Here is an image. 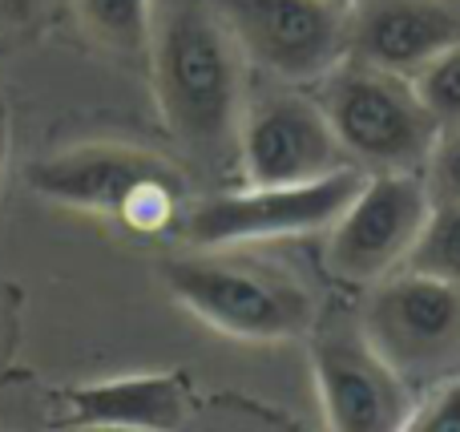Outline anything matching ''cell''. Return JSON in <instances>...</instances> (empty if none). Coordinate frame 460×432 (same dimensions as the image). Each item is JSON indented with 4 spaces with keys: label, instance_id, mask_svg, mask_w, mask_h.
<instances>
[{
    "label": "cell",
    "instance_id": "obj_7",
    "mask_svg": "<svg viewBox=\"0 0 460 432\" xmlns=\"http://www.w3.org/2000/svg\"><path fill=\"white\" fill-rule=\"evenodd\" d=\"M432 210L420 174H372L327 226V271L348 287H372L408 263Z\"/></svg>",
    "mask_w": 460,
    "mask_h": 432
},
{
    "label": "cell",
    "instance_id": "obj_21",
    "mask_svg": "<svg viewBox=\"0 0 460 432\" xmlns=\"http://www.w3.org/2000/svg\"><path fill=\"white\" fill-rule=\"evenodd\" d=\"M8 295H13V291H8V287H0V320H4V315H13V312H8V304H13V299H8Z\"/></svg>",
    "mask_w": 460,
    "mask_h": 432
},
{
    "label": "cell",
    "instance_id": "obj_12",
    "mask_svg": "<svg viewBox=\"0 0 460 432\" xmlns=\"http://www.w3.org/2000/svg\"><path fill=\"white\" fill-rule=\"evenodd\" d=\"M194 384L186 372H142L73 384L49 396V420L69 425H113L146 432H178L190 420Z\"/></svg>",
    "mask_w": 460,
    "mask_h": 432
},
{
    "label": "cell",
    "instance_id": "obj_22",
    "mask_svg": "<svg viewBox=\"0 0 460 432\" xmlns=\"http://www.w3.org/2000/svg\"><path fill=\"white\" fill-rule=\"evenodd\" d=\"M332 4H343V8H351V4H356V0H332Z\"/></svg>",
    "mask_w": 460,
    "mask_h": 432
},
{
    "label": "cell",
    "instance_id": "obj_10",
    "mask_svg": "<svg viewBox=\"0 0 460 432\" xmlns=\"http://www.w3.org/2000/svg\"><path fill=\"white\" fill-rule=\"evenodd\" d=\"M234 162L246 186L315 182L348 166L323 105L303 93H267L246 101Z\"/></svg>",
    "mask_w": 460,
    "mask_h": 432
},
{
    "label": "cell",
    "instance_id": "obj_1",
    "mask_svg": "<svg viewBox=\"0 0 460 432\" xmlns=\"http://www.w3.org/2000/svg\"><path fill=\"white\" fill-rule=\"evenodd\" d=\"M146 69L170 137L202 166L234 158L246 57L210 0H154Z\"/></svg>",
    "mask_w": 460,
    "mask_h": 432
},
{
    "label": "cell",
    "instance_id": "obj_3",
    "mask_svg": "<svg viewBox=\"0 0 460 432\" xmlns=\"http://www.w3.org/2000/svg\"><path fill=\"white\" fill-rule=\"evenodd\" d=\"M170 299L199 323L243 344H291L311 331L315 299L299 279L230 251L170 255L158 267Z\"/></svg>",
    "mask_w": 460,
    "mask_h": 432
},
{
    "label": "cell",
    "instance_id": "obj_19",
    "mask_svg": "<svg viewBox=\"0 0 460 432\" xmlns=\"http://www.w3.org/2000/svg\"><path fill=\"white\" fill-rule=\"evenodd\" d=\"M8 158H13V110L0 89V198H4V178H8Z\"/></svg>",
    "mask_w": 460,
    "mask_h": 432
},
{
    "label": "cell",
    "instance_id": "obj_17",
    "mask_svg": "<svg viewBox=\"0 0 460 432\" xmlns=\"http://www.w3.org/2000/svg\"><path fill=\"white\" fill-rule=\"evenodd\" d=\"M429 194L432 202H460V126L440 129L429 158Z\"/></svg>",
    "mask_w": 460,
    "mask_h": 432
},
{
    "label": "cell",
    "instance_id": "obj_8",
    "mask_svg": "<svg viewBox=\"0 0 460 432\" xmlns=\"http://www.w3.org/2000/svg\"><path fill=\"white\" fill-rule=\"evenodd\" d=\"M246 61L287 85L323 81L348 57V8L332 0H210Z\"/></svg>",
    "mask_w": 460,
    "mask_h": 432
},
{
    "label": "cell",
    "instance_id": "obj_5",
    "mask_svg": "<svg viewBox=\"0 0 460 432\" xmlns=\"http://www.w3.org/2000/svg\"><path fill=\"white\" fill-rule=\"evenodd\" d=\"M359 182L364 174L356 166H343L315 182L238 186V190L190 202L178 223V234L199 251H234L251 247V242L319 234L343 215Z\"/></svg>",
    "mask_w": 460,
    "mask_h": 432
},
{
    "label": "cell",
    "instance_id": "obj_20",
    "mask_svg": "<svg viewBox=\"0 0 460 432\" xmlns=\"http://www.w3.org/2000/svg\"><path fill=\"white\" fill-rule=\"evenodd\" d=\"M57 432H146V428H113V425H69Z\"/></svg>",
    "mask_w": 460,
    "mask_h": 432
},
{
    "label": "cell",
    "instance_id": "obj_6",
    "mask_svg": "<svg viewBox=\"0 0 460 432\" xmlns=\"http://www.w3.org/2000/svg\"><path fill=\"white\" fill-rule=\"evenodd\" d=\"M307 360L332 432H400L412 417L408 376L376 352L356 315L311 323Z\"/></svg>",
    "mask_w": 460,
    "mask_h": 432
},
{
    "label": "cell",
    "instance_id": "obj_18",
    "mask_svg": "<svg viewBox=\"0 0 460 432\" xmlns=\"http://www.w3.org/2000/svg\"><path fill=\"white\" fill-rule=\"evenodd\" d=\"M53 0H0V32H29L45 21Z\"/></svg>",
    "mask_w": 460,
    "mask_h": 432
},
{
    "label": "cell",
    "instance_id": "obj_14",
    "mask_svg": "<svg viewBox=\"0 0 460 432\" xmlns=\"http://www.w3.org/2000/svg\"><path fill=\"white\" fill-rule=\"evenodd\" d=\"M404 267L460 287V202H432L429 223Z\"/></svg>",
    "mask_w": 460,
    "mask_h": 432
},
{
    "label": "cell",
    "instance_id": "obj_16",
    "mask_svg": "<svg viewBox=\"0 0 460 432\" xmlns=\"http://www.w3.org/2000/svg\"><path fill=\"white\" fill-rule=\"evenodd\" d=\"M400 432H460V376L445 380L424 401H416L412 417Z\"/></svg>",
    "mask_w": 460,
    "mask_h": 432
},
{
    "label": "cell",
    "instance_id": "obj_4",
    "mask_svg": "<svg viewBox=\"0 0 460 432\" xmlns=\"http://www.w3.org/2000/svg\"><path fill=\"white\" fill-rule=\"evenodd\" d=\"M319 105L348 162L367 166L372 174H416L429 166L440 137V121L416 93L412 77L376 69L356 57H343L323 77Z\"/></svg>",
    "mask_w": 460,
    "mask_h": 432
},
{
    "label": "cell",
    "instance_id": "obj_11",
    "mask_svg": "<svg viewBox=\"0 0 460 432\" xmlns=\"http://www.w3.org/2000/svg\"><path fill=\"white\" fill-rule=\"evenodd\" d=\"M456 40V0H356L348 13V57L400 77H416Z\"/></svg>",
    "mask_w": 460,
    "mask_h": 432
},
{
    "label": "cell",
    "instance_id": "obj_13",
    "mask_svg": "<svg viewBox=\"0 0 460 432\" xmlns=\"http://www.w3.org/2000/svg\"><path fill=\"white\" fill-rule=\"evenodd\" d=\"M81 37L121 65H142L150 48L154 0H69Z\"/></svg>",
    "mask_w": 460,
    "mask_h": 432
},
{
    "label": "cell",
    "instance_id": "obj_2",
    "mask_svg": "<svg viewBox=\"0 0 460 432\" xmlns=\"http://www.w3.org/2000/svg\"><path fill=\"white\" fill-rule=\"evenodd\" d=\"M29 186L45 202L126 226L166 234L190 207L186 174L170 158L126 142H81L29 166Z\"/></svg>",
    "mask_w": 460,
    "mask_h": 432
},
{
    "label": "cell",
    "instance_id": "obj_15",
    "mask_svg": "<svg viewBox=\"0 0 460 432\" xmlns=\"http://www.w3.org/2000/svg\"><path fill=\"white\" fill-rule=\"evenodd\" d=\"M416 93L440 121V129L460 126V40L448 45L440 57H432L420 73H416Z\"/></svg>",
    "mask_w": 460,
    "mask_h": 432
},
{
    "label": "cell",
    "instance_id": "obj_9",
    "mask_svg": "<svg viewBox=\"0 0 460 432\" xmlns=\"http://www.w3.org/2000/svg\"><path fill=\"white\" fill-rule=\"evenodd\" d=\"M356 320L376 352L408 380L440 372L460 356V287L412 267L372 283Z\"/></svg>",
    "mask_w": 460,
    "mask_h": 432
}]
</instances>
